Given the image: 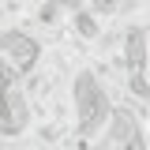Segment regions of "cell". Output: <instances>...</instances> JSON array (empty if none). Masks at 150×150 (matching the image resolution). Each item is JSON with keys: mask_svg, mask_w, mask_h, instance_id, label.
Listing matches in <instances>:
<instances>
[{"mask_svg": "<svg viewBox=\"0 0 150 150\" xmlns=\"http://www.w3.org/2000/svg\"><path fill=\"white\" fill-rule=\"evenodd\" d=\"M41 60V41L30 30H4L0 34V64L11 75H30Z\"/></svg>", "mask_w": 150, "mask_h": 150, "instance_id": "6da1fadb", "label": "cell"}, {"mask_svg": "<svg viewBox=\"0 0 150 150\" xmlns=\"http://www.w3.org/2000/svg\"><path fill=\"white\" fill-rule=\"evenodd\" d=\"M75 38L79 41H98L101 38V23H98V15L94 11H75Z\"/></svg>", "mask_w": 150, "mask_h": 150, "instance_id": "7a4b0ae2", "label": "cell"}, {"mask_svg": "<svg viewBox=\"0 0 150 150\" xmlns=\"http://www.w3.org/2000/svg\"><path fill=\"white\" fill-rule=\"evenodd\" d=\"M124 0H90V11L94 15H116Z\"/></svg>", "mask_w": 150, "mask_h": 150, "instance_id": "3957f363", "label": "cell"}]
</instances>
